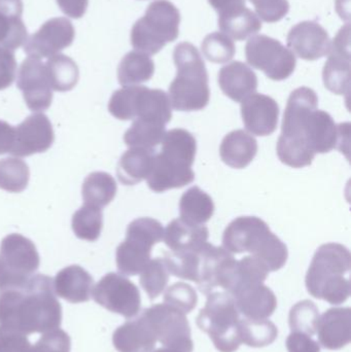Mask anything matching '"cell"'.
Returning <instances> with one entry per match:
<instances>
[{"mask_svg":"<svg viewBox=\"0 0 351 352\" xmlns=\"http://www.w3.org/2000/svg\"><path fill=\"white\" fill-rule=\"evenodd\" d=\"M203 248L199 250L166 252L163 260L166 264L169 274L185 280L199 283L200 265Z\"/></svg>","mask_w":351,"mask_h":352,"instance_id":"cell-36","label":"cell"},{"mask_svg":"<svg viewBox=\"0 0 351 352\" xmlns=\"http://www.w3.org/2000/svg\"><path fill=\"white\" fill-rule=\"evenodd\" d=\"M45 66L52 90L66 92L78 84V68L71 58L58 54L49 57Z\"/></svg>","mask_w":351,"mask_h":352,"instance_id":"cell-34","label":"cell"},{"mask_svg":"<svg viewBox=\"0 0 351 352\" xmlns=\"http://www.w3.org/2000/svg\"><path fill=\"white\" fill-rule=\"evenodd\" d=\"M204 57L212 63L224 64L234 57V41L222 32L208 34L202 43Z\"/></svg>","mask_w":351,"mask_h":352,"instance_id":"cell-42","label":"cell"},{"mask_svg":"<svg viewBox=\"0 0 351 352\" xmlns=\"http://www.w3.org/2000/svg\"><path fill=\"white\" fill-rule=\"evenodd\" d=\"M38 265V254L31 240L19 234L8 236L0 248V287L24 285Z\"/></svg>","mask_w":351,"mask_h":352,"instance_id":"cell-8","label":"cell"},{"mask_svg":"<svg viewBox=\"0 0 351 352\" xmlns=\"http://www.w3.org/2000/svg\"><path fill=\"white\" fill-rule=\"evenodd\" d=\"M157 342L154 331L144 314L124 324L115 334V347L121 352H150L154 351Z\"/></svg>","mask_w":351,"mask_h":352,"instance_id":"cell-27","label":"cell"},{"mask_svg":"<svg viewBox=\"0 0 351 352\" xmlns=\"http://www.w3.org/2000/svg\"><path fill=\"white\" fill-rule=\"evenodd\" d=\"M233 298L239 314L249 320H267L278 307L275 295L264 283L243 289Z\"/></svg>","mask_w":351,"mask_h":352,"instance_id":"cell-24","label":"cell"},{"mask_svg":"<svg viewBox=\"0 0 351 352\" xmlns=\"http://www.w3.org/2000/svg\"><path fill=\"white\" fill-rule=\"evenodd\" d=\"M16 61L14 52L0 47V90L10 87L16 78Z\"/></svg>","mask_w":351,"mask_h":352,"instance_id":"cell-45","label":"cell"},{"mask_svg":"<svg viewBox=\"0 0 351 352\" xmlns=\"http://www.w3.org/2000/svg\"><path fill=\"white\" fill-rule=\"evenodd\" d=\"M208 2L220 16L245 8L247 0H208Z\"/></svg>","mask_w":351,"mask_h":352,"instance_id":"cell-48","label":"cell"},{"mask_svg":"<svg viewBox=\"0 0 351 352\" xmlns=\"http://www.w3.org/2000/svg\"><path fill=\"white\" fill-rule=\"evenodd\" d=\"M218 27L232 41H241L257 34L262 29V22L253 10L245 6L230 14L218 16Z\"/></svg>","mask_w":351,"mask_h":352,"instance_id":"cell-31","label":"cell"},{"mask_svg":"<svg viewBox=\"0 0 351 352\" xmlns=\"http://www.w3.org/2000/svg\"><path fill=\"white\" fill-rule=\"evenodd\" d=\"M235 262L233 254L224 248L206 244L202 250L199 283H197L200 291L208 295L216 287L223 289Z\"/></svg>","mask_w":351,"mask_h":352,"instance_id":"cell-20","label":"cell"},{"mask_svg":"<svg viewBox=\"0 0 351 352\" xmlns=\"http://www.w3.org/2000/svg\"><path fill=\"white\" fill-rule=\"evenodd\" d=\"M275 234L257 217H240L229 223L223 235V245L231 254L249 252L258 256Z\"/></svg>","mask_w":351,"mask_h":352,"instance_id":"cell-11","label":"cell"},{"mask_svg":"<svg viewBox=\"0 0 351 352\" xmlns=\"http://www.w3.org/2000/svg\"><path fill=\"white\" fill-rule=\"evenodd\" d=\"M210 231L205 226H193L181 219H173L164 230V240L170 252L199 250L208 243Z\"/></svg>","mask_w":351,"mask_h":352,"instance_id":"cell-26","label":"cell"},{"mask_svg":"<svg viewBox=\"0 0 351 352\" xmlns=\"http://www.w3.org/2000/svg\"><path fill=\"white\" fill-rule=\"evenodd\" d=\"M288 47L301 59L315 61L329 54L331 39L319 23L304 21L291 29L288 34Z\"/></svg>","mask_w":351,"mask_h":352,"instance_id":"cell-17","label":"cell"},{"mask_svg":"<svg viewBox=\"0 0 351 352\" xmlns=\"http://www.w3.org/2000/svg\"><path fill=\"white\" fill-rule=\"evenodd\" d=\"M241 116L247 131L253 135H271L278 128L280 107L271 97L253 93L241 102Z\"/></svg>","mask_w":351,"mask_h":352,"instance_id":"cell-18","label":"cell"},{"mask_svg":"<svg viewBox=\"0 0 351 352\" xmlns=\"http://www.w3.org/2000/svg\"><path fill=\"white\" fill-rule=\"evenodd\" d=\"M117 194V184L111 175L95 173L84 180L82 198L84 205L102 209L111 202Z\"/></svg>","mask_w":351,"mask_h":352,"instance_id":"cell-33","label":"cell"},{"mask_svg":"<svg viewBox=\"0 0 351 352\" xmlns=\"http://www.w3.org/2000/svg\"><path fill=\"white\" fill-rule=\"evenodd\" d=\"M162 223L152 217H140L128 226L125 241L117 250V268L123 274H139L148 264L152 246L162 241Z\"/></svg>","mask_w":351,"mask_h":352,"instance_id":"cell-6","label":"cell"},{"mask_svg":"<svg viewBox=\"0 0 351 352\" xmlns=\"http://www.w3.org/2000/svg\"><path fill=\"white\" fill-rule=\"evenodd\" d=\"M329 58L323 70L324 84L336 95L350 94V25L346 24L331 41Z\"/></svg>","mask_w":351,"mask_h":352,"instance_id":"cell-13","label":"cell"},{"mask_svg":"<svg viewBox=\"0 0 351 352\" xmlns=\"http://www.w3.org/2000/svg\"><path fill=\"white\" fill-rule=\"evenodd\" d=\"M278 336V328L270 320L245 318L239 322V337L241 343L247 346L255 349L269 346Z\"/></svg>","mask_w":351,"mask_h":352,"instance_id":"cell-37","label":"cell"},{"mask_svg":"<svg viewBox=\"0 0 351 352\" xmlns=\"http://www.w3.org/2000/svg\"><path fill=\"white\" fill-rule=\"evenodd\" d=\"M53 142L54 131L49 119L45 115L36 113L14 128L10 154L16 157L31 156L49 150Z\"/></svg>","mask_w":351,"mask_h":352,"instance_id":"cell-16","label":"cell"},{"mask_svg":"<svg viewBox=\"0 0 351 352\" xmlns=\"http://www.w3.org/2000/svg\"><path fill=\"white\" fill-rule=\"evenodd\" d=\"M18 88L32 111H45L53 100V92L45 64L36 58H27L18 72Z\"/></svg>","mask_w":351,"mask_h":352,"instance_id":"cell-14","label":"cell"},{"mask_svg":"<svg viewBox=\"0 0 351 352\" xmlns=\"http://www.w3.org/2000/svg\"><path fill=\"white\" fill-rule=\"evenodd\" d=\"M22 0H0V47L14 52L28 38Z\"/></svg>","mask_w":351,"mask_h":352,"instance_id":"cell-23","label":"cell"},{"mask_svg":"<svg viewBox=\"0 0 351 352\" xmlns=\"http://www.w3.org/2000/svg\"><path fill=\"white\" fill-rule=\"evenodd\" d=\"M155 74L154 61L140 52L128 53L117 68V78L123 87L138 86L148 82Z\"/></svg>","mask_w":351,"mask_h":352,"instance_id":"cell-32","label":"cell"},{"mask_svg":"<svg viewBox=\"0 0 351 352\" xmlns=\"http://www.w3.org/2000/svg\"><path fill=\"white\" fill-rule=\"evenodd\" d=\"M288 352H321V346L309 335L292 332L286 339Z\"/></svg>","mask_w":351,"mask_h":352,"instance_id":"cell-46","label":"cell"},{"mask_svg":"<svg viewBox=\"0 0 351 352\" xmlns=\"http://www.w3.org/2000/svg\"><path fill=\"white\" fill-rule=\"evenodd\" d=\"M239 311L234 298L227 292L208 295L197 316V326L212 339L220 352H235L240 347Z\"/></svg>","mask_w":351,"mask_h":352,"instance_id":"cell-5","label":"cell"},{"mask_svg":"<svg viewBox=\"0 0 351 352\" xmlns=\"http://www.w3.org/2000/svg\"><path fill=\"white\" fill-rule=\"evenodd\" d=\"M76 30L67 18L51 19L27 38L24 51L29 57L39 60L53 57L71 45Z\"/></svg>","mask_w":351,"mask_h":352,"instance_id":"cell-12","label":"cell"},{"mask_svg":"<svg viewBox=\"0 0 351 352\" xmlns=\"http://www.w3.org/2000/svg\"><path fill=\"white\" fill-rule=\"evenodd\" d=\"M28 179V166L20 159L0 160V188L8 192H22Z\"/></svg>","mask_w":351,"mask_h":352,"instance_id":"cell-41","label":"cell"},{"mask_svg":"<svg viewBox=\"0 0 351 352\" xmlns=\"http://www.w3.org/2000/svg\"><path fill=\"white\" fill-rule=\"evenodd\" d=\"M319 311L317 306L310 300H303L293 306L288 316L292 332L303 333L313 336L317 333Z\"/></svg>","mask_w":351,"mask_h":352,"instance_id":"cell-39","label":"cell"},{"mask_svg":"<svg viewBox=\"0 0 351 352\" xmlns=\"http://www.w3.org/2000/svg\"><path fill=\"white\" fill-rule=\"evenodd\" d=\"M150 352H190L183 351V349H172V347H161V349H156V351H152Z\"/></svg>","mask_w":351,"mask_h":352,"instance_id":"cell-50","label":"cell"},{"mask_svg":"<svg viewBox=\"0 0 351 352\" xmlns=\"http://www.w3.org/2000/svg\"><path fill=\"white\" fill-rule=\"evenodd\" d=\"M14 128L5 122L0 121V155L10 153L14 144Z\"/></svg>","mask_w":351,"mask_h":352,"instance_id":"cell-49","label":"cell"},{"mask_svg":"<svg viewBox=\"0 0 351 352\" xmlns=\"http://www.w3.org/2000/svg\"><path fill=\"white\" fill-rule=\"evenodd\" d=\"M214 203L207 192L198 186L183 192L179 201V219L193 226H202L212 219Z\"/></svg>","mask_w":351,"mask_h":352,"instance_id":"cell-30","label":"cell"},{"mask_svg":"<svg viewBox=\"0 0 351 352\" xmlns=\"http://www.w3.org/2000/svg\"><path fill=\"white\" fill-rule=\"evenodd\" d=\"M317 107L319 98L313 89L301 87L293 91L288 97V104L284 111L280 138L301 142L306 146L300 138L301 127L305 119L313 111L317 109Z\"/></svg>","mask_w":351,"mask_h":352,"instance_id":"cell-19","label":"cell"},{"mask_svg":"<svg viewBox=\"0 0 351 352\" xmlns=\"http://www.w3.org/2000/svg\"><path fill=\"white\" fill-rule=\"evenodd\" d=\"M102 212L101 209L84 205L74 213L72 229L78 238L87 241H95L102 230Z\"/></svg>","mask_w":351,"mask_h":352,"instance_id":"cell-38","label":"cell"},{"mask_svg":"<svg viewBox=\"0 0 351 352\" xmlns=\"http://www.w3.org/2000/svg\"><path fill=\"white\" fill-rule=\"evenodd\" d=\"M173 60L177 74L169 86L171 107L179 111H202L210 100L205 63L195 45L181 43L175 47Z\"/></svg>","mask_w":351,"mask_h":352,"instance_id":"cell-3","label":"cell"},{"mask_svg":"<svg viewBox=\"0 0 351 352\" xmlns=\"http://www.w3.org/2000/svg\"><path fill=\"white\" fill-rule=\"evenodd\" d=\"M269 273L261 261L253 256H245L235 262L223 289L233 297L243 289L265 283Z\"/></svg>","mask_w":351,"mask_h":352,"instance_id":"cell-28","label":"cell"},{"mask_svg":"<svg viewBox=\"0 0 351 352\" xmlns=\"http://www.w3.org/2000/svg\"><path fill=\"white\" fill-rule=\"evenodd\" d=\"M351 269L350 250L339 243L319 246L306 274V287L315 299L340 305L350 296V281L346 275Z\"/></svg>","mask_w":351,"mask_h":352,"instance_id":"cell-2","label":"cell"},{"mask_svg":"<svg viewBox=\"0 0 351 352\" xmlns=\"http://www.w3.org/2000/svg\"><path fill=\"white\" fill-rule=\"evenodd\" d=\"M150 322L157 341L164 347L194 351L191 327L187 314L168 304H156L144 311Z\"/></svg>","mask_w":351,"mask_h":352,"instance_id":"cell-10","label":"cell"},{"mask_svg":"<svg viewBox=\"0 0 351 352\" xmlns=\"http://www.w3.org/2000/svg\"><path fill=\"white\" fill-rule=\"evenodd\" d=\"M218 85L223 93L231 100L242 102L257 91L258 78L247 64L235 61L220 70Z\"/></svg>","mask_w":351,"mask_h":352,"instance_id":"cell-22","label":"cell"},{"mask_svg":"<svg viewBox=\"0 0 351 352\" xmlns=\"http://www.w3.org/2000/svg\"><path fill=\"white\" fill-rule=\"evenodd\" d=\"M245 56L249 65L262 70L272 80H286L296 68V57L293 52L267 35L249 37Z\"/></svg>","mask_w":351,"mask_h":352,"instance_id":"cell-9","label":"cell"},{"mask_svg":"<svg viewBox=\"0 0 351 352\" xmlns=\"http://www.w3.org/2000/svg\"><path fill=\"white\" fill-rule=\"evenodd\" d=\"M255 6L257 16L267 23H275L282 20L288 10V0H249Z\"/></svg>","mask_w":351,"mask_h":352,"instance_id":"cell-44","label":"cell"},{"mask_svg":"<svg viewBox=\"0 0 351 352\" xmlns=\"http://www.w3.org/2000/svg\"><path fill=\"white\" fill-rule=\"evenodd\" d=\"M166 134V126L148 120L136 119L124 136V142L130 148L152 150L162 142Z\"/></svg>","mask_w":351,"mask_h":352,"instance_id":"cell-35","label":"cell"},{"mask_svg":"<svg viewBox=\"0 0 351 352\" xmlns=\"http://www.w3.org/2000/svg\"><path fill=\"white\" fill-rule=\"evenodd\" d=\"M164 303L188 314L193 311L197 306V293L192 285L185 283H177L167 289L164 295Z\"/></svg>","mask_w":351,"mask_h":352,"instance_id":"cell-43","label":"cell"},{"mask_svg":"<svg viewBox=\"0 0 351 352\" xmlns=\"http://www.w3.org/2000/svg\"><path fill=\"white\" fill-rule=\"evenodd\" d=\"M179 23L181 14L174 4L168 0L152 2L132 28V47L146 55H156L179 37Z\"/></svg>","mask_w":351,"mask_h":352,"instance_id":"cell-4","label":"cell"},{"mask_svg":"<svg viewBox=\"0 0 351 352\" xmlns=\"http://www.w3.org/2000/svg\"><path fill=\"white\" fill-rule=\"evenodd\" d=\"M97 296L103 305L126 318L136 316L139 311V291L133 283L121 275H106L97 287Z\"/></svg>","mask_w":351,"mask_h":352,"instance_id":"cell-15","label":"cell"},{"mask_svg":"<svg viewBox=\"0 0 351 352\" xmlns=\"http://www.w3.org/2000/svg\"><path fill=\"white\" fill-rule=\"evenodd\" d=\"M155 153L152 150L131 148L122 156L117 165V177L126 186H134L146 179L152 171Z\"/></svg>","mask_w":351,"mask_h":352,"instance_id":"cell-29","label":"cell"},{"mask_svg":"<svg viewBox=\"0 0 351 352\" xmlns=\"http://www.w3.org/2000/svg\"><path fill=\"white\" fill-rule=\"evenodd\" d=\"M168 281V269L163 258L150 260L141 271L140 285L150 300L157 299L164 292Z\"/></svg>","mask_w":351,"mask_h":352,"instance_id":"cell-40","label":"cell"},{"mask_svg":"<svg viewBox=\"0 0 351 352\" xmlns=\"http://www.w3.org/2000/svg\"><path fill=\"white\" fill-rule=\"evenodd\" d=\"M257 154V140L245 130L230 132L220 144V159L232 168H245L253 162Z\"/></svg>","mask_w":351,"mask_h":352,"instance_id":"cell-25","label":"cell"},{"mask_svg":"<svg viewBox=\"0 0 351 352\" xmlns=\"http://www.w3.org/2000/svg\"><path fill=\"white\" fill-rule=\"evenodd\" d=\"M319 343L330 351H338L351 341V309L331 308L319 316L317 328Z\"/></svg>","mask_w":351,"mask_h":352,"instance_id":"cell-21","label":"cell"},{"mask_svg":"<svg viewBox=\"0 0 351 352\" xmlns=\"http://www.w3.org/2000/svg\"><path fill=\"white\" fill-rule=\"evenodd\" d=\"M162 148L155 155L152 171L146 178L148 188L156 192L181 188L195 180L193 167L197 142L189 131L181 128L166 132Z\"/></svg>","mask_w":351,"mask_h":352,"instance_id":"cell-1","label":"cell"},{"mask_svg":"<svg viewBox=\"0 0 351 352\" xmlns=\"http://www.w3.org/2000/svg\"><path fill=\"white\" fill-rule=\"evenodd\" d=\"M115 109L120 119L148 120L166 126L172 119L168 94L144 86L124 87L115 96Z\"/></svg>","mask_w":351,"mask_h":352,"instance_id":"cell-7","label":"cell"},{"mask_svg":"<svg viewBox=\"0 0 351 352\" xmlns=\"http://www.w3.org/2000/svg\"><path fill=\"white\" fill-rule=\"evenodd\" d=\"M62 12L70 18L80 19L86 14L89 0H56Z\"/></svg>","mask_w":351,"mask_h":352,"instance_id":"cell-47","label":"cell"}]
</instances>
